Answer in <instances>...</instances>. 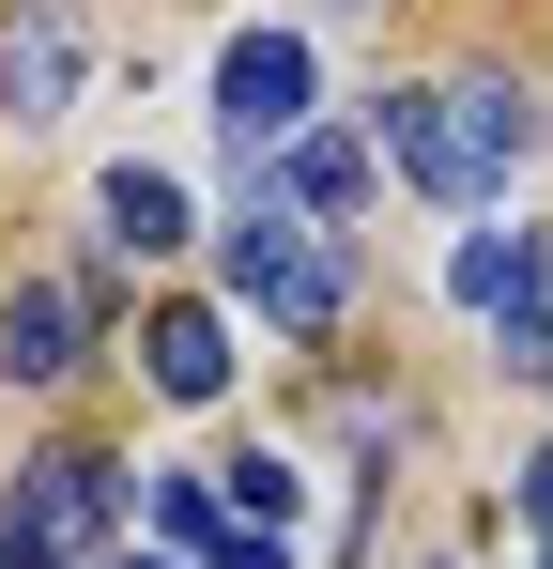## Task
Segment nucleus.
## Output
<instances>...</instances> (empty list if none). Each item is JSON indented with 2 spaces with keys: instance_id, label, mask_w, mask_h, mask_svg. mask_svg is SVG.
I'll return each mask as SVG.
<instances>
[{
  "instance_id": "obj_1",
  "label": "nucleus",
  "mask_w": 553,
  "mask_h": 569,
  "mask_svg": "<svg viewBox=\"0 0 553 569\" xmlns=\"http://www.w3.org/2000/svg\"><path fill=\"white\" fill-rule=\"evenodd\" d=\"M215 262H231V292H247V308H262L276 339H323V323H339V308H354V262H339V231H308V216H292V200H247V216H231V247H215Z\"/></svg>"
},
{
  "instance_id": "obj_2",
  "label": "nucleus",
  "mask_w": 553,
  "mask_h": 569,
  "mask_svg": "<svg viewBox=\"0 0 553 569\" xmlns=\"http://www.w3.org/2000/svg\"><path fill=\"white\" fill-rule=\"evenodd\" d=\"M123 492H139V477H123V462H92V447L31 462V477H16V508H0L16 569H108V523H123Z\"/></svg>"
},
{
  "instance_id": "obj_3",
  "label": "nucleus",
  "mask_w": 553,
  "mask_h": 569,
  "mask_svg": "<svg viewBox=\"0 0 553 569\" xmlns=\"http://www.w3.org/2000/svg\"><path fill=\"white\" fill-rule=\"evenodd\" d=\"M215 123H231L247 170H262L276 139H308V47H292V31H231V62H215Z\"/></svg>"
},
{
  "instance_id": "obj_4",
  "label": "nucleus",
  "mask_w": 553,
  "mask_h": 569,
  "mask_svg": "<svg viewBox=\"0 0 553 569\" xmlns=\"http://www.w3.org/2000/svg\"><path fill=\"white\" fill-rule=\"evenodd\" d=\"M92 292H108V262H92V278H16L0 292V385H78L92 370Z\"/></svg>"
},
{
  "instance_id": "obj_5",
  "label": "nucleus",
  "mask_w": 553,
  "mask_h": 569,
  "mask_svg": "<svg viewBox=\"0 0 553 569\" xmlns=\"http://www.w3.org/2000/svg\"><path fill=\"white\" fill-rule=\"evenodd\" d=\"M62 108H78V16H62V0H16V16H0V123L47 139Z\"/></svg>"
},
{
  "instance_id": "obj_6",
  "label": "nucleus",
  "mask_w": 553,
  "mask_h": 569,
  "mask_svg": "<svg viewBox=\"0 0 553 569\" xmlns=\"http://www.w3.org/2000/svg\"><path fill=\"white\" fill-rule=\"evenodd\" d=\"M369 139H384V154H400V170H415L431 200H492L476 170H461V123H446V93H384V108H369Z\"/></svg>"
},
{
  "instance_id": "obj_7",
  "label": "nucleus",
  "mask_w": 553,
  "mask_h": 569,
  "mask_svg": "<svg viewBox=\"0 0 553 569\" xmlns=\"http://www.w3.org/2000/svg\"><path fill=\"white\" fill-rule=\"evenodd\" d=\"M139 370H154V400H215V385H231V323H215V308H154Z\"/></svg>"
},
{
  "instance_id": "obj_8",
  "label": "nucleus",
  "mask_w": 553,
  "mask_h": 569,
  "mask_svg": "<svg viewBox=\"0 0 553 569\" xmlns=\"http://www.w3.org/2000/svg\"><path fill=\"white\" fill-rule=\"evenodd\" d=\"M446 123H461V170H476V186H507V170H523V139H539L507 78H461V93H446Z\"/></svg>"
},
{
  "instance_id": "obj_9",
  "label": "nucleus",
  "mask_w": 553,
  "mask_h": 569,
  "mask_svg": "<svg viewBox=\"0 0 553 569\" xmlns=\"http://www.w3.org/2000/svg\"><path fill=\"white\" fill-rule=\"evenodd\" d=\"M276 186H292V216H308V231H323V216H354L369 139H276Z\"/></svg>"
},
{
  "instance_id": "obj_10",
  "label": "nucleus",
  "mask_w": 553,
  "mask_h": 569,
  "mask_svg": "<svg viewBox=\"0 0 553 569\" xmlns=\"http://www.w3.org/2000/svg\"><path fill=\"white\" fill-rule=\"evenodd\" d=\"M231 523H247V539H276V555H292V523H308V477L276 462V447H247V462H231Z\"/></svg>"
},
{
  "instance_id": "obj_11",
  "label": "nucleus",
  "mask_w": 553,
  "mask_h": 569,
  "mask_svg": "<svg viewBox=\"0 0 553 569\" xmlns=\"http://www.w3.org/2000/svg\"><path fill=\"white\" fill-rule=\"evenodd\" d=\"M108 247H184V186L170 170H108Z\"/></svg>"
},
{
  "instance_id": "obj_12",
  "label": "nucleus",
  "mask_w": 553,
  "mask_h": 569,
  "mask_svg": "<svg viewBox=\"0 0 553 569\" xmlns=\"http://www.w3.org/2000/svg\"><path fill=\"white\" fill-rule=\"evenodd\" d=\"M446 278H461V308H507V292H539V231H476Z\"/></svg>"
},
{
  "instance_id": "obj_13",
  "label": "nucleus",
  "mask_w": 553,
  "mask_h": 569,
  "mask_svg": "<svg viewBox=\"0 0 553 569\" xmlns=\"http://www.w3.org/2000/svg\"><path fill=\"white\" fill-rule=\"evenodd\" d=\"M492 355H507L523 385H553V308H539V292H507V308H492Z\"/></svg>"
},
{
  "instance_id": "obj_14",
  "label": "nucleus",
  "mask_w": 553,
  "mask_h": 569,
  "mask_svg": "<svg viewBox=\"0 0 553 569\" xmlns=\"http://www.w3.org/2000/svg\"><path fill=\"white\" fill-rule=\"evenodd\" d=\"M154 523H170L184 555H215V539H231V523H215V492H200V477H154Z\"/></svg>"
},
{
  "instance_id": "obj_15",
  "label": "nucleus",
  "mask_w": 553,
  "mask_h": 569,
  "mask_svg": "<svg viewBox=\"0 0 553 569\" xmlns=\"http://www.w3.org/2000/svg\"><path fill=\"white\" fill-rule=\"evenodd\" d=\"M523 523H553V447H539V462H523Z\"/></svg>"
},
{
  "instance_id": "obj_16",
  "label": "nucleus",
  "mask_w": 553,
  "mask_h": 569,
  "mask_svg": "<svg viewBox=\"0 0 553 569\" xmlns=\"http://www.w3.org/2000/svg\"><path fill=\"white\" fill-rule=\"evenodd\" d=\"M123 569H154V555H123Z\"/></svg>"
}]
</instances>
